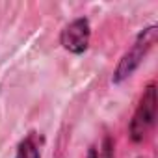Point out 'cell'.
I'll return each mask as SVG.
<instances>
[{"label": "cell", "instance_id": "cell-6", "mask_svg": "<svg viewBox=\"0 0 158 158\" xmlns=\"http://www.w3.org/2000/svg\"><path fill=\"white\" fill-rule=\"evenodd\" d=\"M88 158H99V154H97V149H95V147H91V149H89Z\"/></svg>", "mask_w": 158, "mask_h": 158}, {"label": "cell", "instance_id": "cell-3", "mask_svg": "<svg viewBox=\"0 0 158 158\" xmlns=\"http://www.w3.org/2000/svg\"><path fill=\"white\" fill-rule=\"evenodd\" d=\"M89 37H91L89 21L80 17V19H74L73 23H69L61 30L60 43L65 50H69L73 54H82L89 47Z\"/></svg>", "mask_w": 158, "mask_h": 158}, {"label": "cell", "instance_id": "cell-5", "mask_svg": "<svg viewBox=\"0 0 158 158\" xmlns=\"http://www.w3.org/2000/svg\"><path fill=\"white\" fill-rule=\"evenodd\" d=\"M102 156L101 158H114V141H112V138L110 136H104V139H102Z\"/></svg>", "mask_w": 158, "mask_h": 158}, {"label": "cell", "instance_id": "cell-4", "mask_svg": "<svg viewBox=\"0 0 158 158\" xmlns=\"http://www.w3.org/2000/svg\"><path fill=\"white\" fill-rule=\"evenodd\" d=\"M15 158H41V152H39V147H37L34 136H28L19 143Z\"/></svg>", "mask_w": 158, "mask_h": 158}, {"label": "cell", "instance_id": "cell-1", "mask_svg": "<svg viewBox=\"0 0 158 158\" xmlns=\"http://www.w3.org/2000/svg\"><path fill=\"white\" fill-rule=\"evenodd\" d=\"M156 37H158V28L156 26H149L145 28L143 32L138 34L134 45L123 54V58L119 60L117 67H115V73H114V82L119 84L123 80H127L128 76H132V73L139 67V63L143 61L145 54L151 50V47L156 43Z\"/></svg>", "mask_w": 158, "mask_h": 158}, {"label": "cell", "instance_id": "cell-2", "mask_svg": "<svg viewBox=\"0 0 158 158\" xmlns=\"http://www.w3.org/2000/svg\"><path fill=\"white\" fill-rule=\"evenodd\" d=\"M154 119H156V86H154V82H151L143 89L139 104H138V108L132 115V121H130V127H128L130 139L134 143L143 141L147 138L149 130L152 128Z\"/></svg>", "mask_w": 158, "mask_h": 158}]
</instances>
